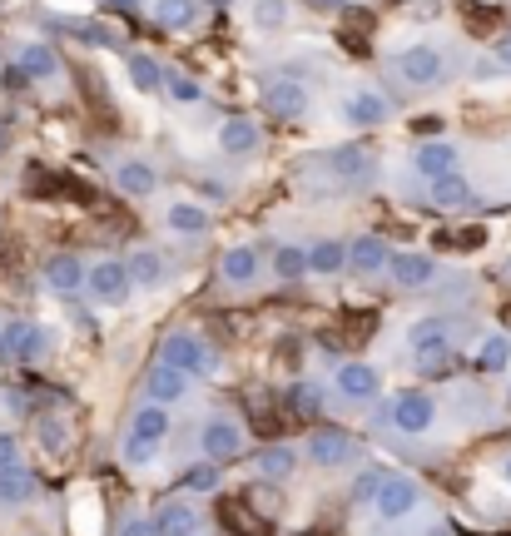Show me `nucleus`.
<instances>
[{"label": "nucleus", "instance_id": "1", "mask_svg": "<svg viewBox=\"0 0 511 536\" xmlns=\"http://www.w3.org/2000/svg\"><path fill=\"white\" fill-rule=\"evenodd\" d=\"M159 363H164V368H179L184 378H209V373H214V353H209L204 338L189 333V328L164 333V343H159Z\"/></svg>", "mask_w": 511, "mask_h": 536}, {"label": "nucleus", "instance_id": "2", "mask_svg": "<svg viewBox=\"0 0 511 536\" xmlns=\"http://www.w3.org/2000/svg\"><path fill=\"white\" fill-rule=\"evenodd\" d=\"M397 75H402L412 90L437 85V80L447 75V55H442V45H437V40H412V45H402V50H397Z\"/></svg>", "mask_w": 511, "mask_h": 536}, {"label": "nucleus", "instance_id": "3", "mask_svg": "<svg viewBox=\"0 0 511 536\" xmlns=\"http://www.w3.org/2000/svg\"><path fill=\"white\" fill-rule=\"evenodd\" d=\"M383 422H392V427L407 432V437H422V432H432V422H437V402L427 398L422 388H407V393H397L392 402H383Z\"/></svg>", "mask_w": 511, "mask_h": 536}, {"label": "nucleus", "instance_id": "4", "mask_svg": "<svg viewBox=\"0 0 511 536\" xmlns=\"http://www.w3.org/2000/svg\"><path fill=\"white\" fill-rule=\"evenodd\" d=\"M199 452H204V462H234L239 452H244V427L229 417V412H214L209 422H204V432H199Z\"/></svg>", "mask_w": 511, "mask_h": 536}, {"label": "nucleus", "instance_id": "5", "mask_svg": "<svg viewBox=\"0 0 511 536\" xmlns=\"http://www.w3.org/2000/svg\"><path fill=\"white\" fill-rule=\"evenodd\" d=\"M85 293H90L95 303H105V308H120L129 293H134V283H129V273H125V259H100V264L85 268Z\"/></svg>", "mask_w": 511, "mask_h": 536}, {"label": "nucleus", "instance_id": "6", "mask_svg": "<svg viewBox=\"0 0 511 536\" xmlns=\"http://www.w3.org/2000/svg\"><path fill=\"white\" fill-rule=\"evenodd\" d=\"M417 502H422V487L412 477H402V472H387L383 487L373 492V507H378L383 522H402L407 512H417Z\"/></svg>", "mask_w": 511, "mask_h": 536}, {"label": "nucleus", "instance_id": "7", "mask_svg": "<svg viewBox=\"0 0 511 536\" xmlns=\"http://www.w3.org/2000/svg\"><path fill=\"white\" fill-rule=\"evenodd\" d=\"M303 452H308V462H318V467H348V462L358 457V442H353L343 427H313L308 442H303Z\"/></svg>", "mask_w": 511, "mask_h": 536}, {"label": "nucleus", "instance_id": "8", "mask_svg": "<svg viewBox=\"0 0 511 536\" xmlns=\"http://www.w3.org/2000/svg\"><path fill=\"white\" fill-rule=\"evenodd\" d=\"M343 120H348L353 130L387 125V120H392V100H387L383 90H373V85H358V90L343 95Z\"/></svg>", "mask_w": 511, "mask_h": 536}, {"label": "nucleus", "instance_id": "9", "mask_svg": "<svg viewBox=\"0 0 511 536\" xmlns=\"http://www.w3.org/2000/svg\"><path fill=\"white\" fill-rule=\"evenodd\" d=\"M45 328L40 323H10L0 328V358H15V363H40L45 358Z\"/></svg>", "mask_w": 511, "mask_h": 536}, {"label": "nucleus", "instance_id": "10", "mask_svg": "<svg viewBox=\"0 0 511 536\" xmlns=\"http://www.w3.org/2000/svg\"><path fill=\"white\" fill-rule=\"evenodd\" d=\"M308 85L303 80H268L263 85V110L273 115V120H298L303 110H308Z\"/></svg>", "mask_w": 511, "mask_h": 536}, {"label": "nucleus", "instance_id": "11", "mask_svg": "<svg viewBox=\"0 0 511 536\" xmlns=\"http://www.w3.org/2000/svg\"><path fill=\"white\" fill-rule=\"evenodd\" d=\"M407 348L427 363V358H442V353H452V323L447 318H417L412 328H407Z\"/></svg>", "mask_w": 511, "mask_h": 536}, {"label": "nucleus", "instance_id": "12", "mask_svg": "<svg viewBox=\"0 0 511 536\" xmlns=\"http://www.w3.org/2000/svg\"><path fill=\"white\" fill-rule=\"evenodd\" d=\"M412 169L432 184V179H442V174H457V169H462V154H457L452 139H427V144H417Z\"/></svg>", "mask_w": 511, "mask_h": 536}, {"label": "nucleus", "instance_id": "13", "mask_svg": "<svg viewBox=\"0 0 511 536\" xmlns=\"http://www.w3.org/2000/svg\"><path fill=\"white\" fill-rule=\"evenodd\" d=\"M209 224H214V214L199 199H169V209H164V229L179 239H199V234H209Z\"/></svg>", "mask_w": 511, "mask_h": 536}, {"label": "nucleus", "instance_id": "14", "mask_svg": "<svg viewBox=\"0 0 511 536\" xmlns=\"http://www.w3.org/2000/svg\"><path fill=\"white\" fill-rule=\"evenodd\" d=\"M333 388L348 402H373L378 388H383V373H378L373 363H343V368L333 373Z\"/></svg>", "mask_w": 511, "mask_h": 536}, {"label": "nucleus", "instance_id": "15", "mask_svg": "<svg viewBox=\"0 0 511 536\" xmlns=\"http://www.w3.org/2000/svg\"><path fill=\"white\" fill-rule=\"evenodd\" d=\"M115 189L129 194V199H149V194L159 189V169H154L149 159H139V154H125V159L115 164Z\"/></svg>", "mask_w": 511, "mask_h": 536}, {"label": "nucleus", "instance_id": "16", "mask_svg": "<svg viewBox=\"0 0 511 536\" xmlns=\"http://www.w3.org/2000/svg\"><path fill=\"white\" fill-rule=\"evenodd\" d=\"M219 154H229V159H244V154H254L258 144H263V125L249 120V115H234V120H224L219 125Z\"/></svg>", "mask_w": 511, "mask_h": 536}, {"label": "nucleus", "instance_id": "17", "mask_svg": "<svg viewBox=\"0 0 511 536\" xmlns=\"http://www.w3.org/2000/svg\"><path fill=\"white\" fill-rule=\"evenodd\" d=\"M387 273H392L397 288L417 293V288H427V283L437 278V264H432V254H392V259H387Z\"/></svg>", "mask_w": 511, "mask_h": 536}, {"label": "nucleus", "instance_id": "18", "mask_svg": "<svg viewBox=\"0 0 511 536\" xmlns=\"http://www.w3.org/2000/svg\"><path fill=\"white\" fill-rule=\"evenodd\" d=\"M45 288L60 293V298L80 293V288H85V264H80L75 254H50V259H45Z\"/></svg>", "mask_w": 511, "mask_h": 536}, {"label": "nucleus", "instance_id": "19", "mask_svg": "<svg viewBox=\"0 0 511 536\" xmlns=\"http://www.w3.org/2000/svg\"><path fill=\"white\" fill-rule=\"evenodd\" d=\"M333 169H338V179H348V184H368V179L378 174V159H373V149H363V144H338V149H333Z\"/></svg>", "mask_w": 511, "mask_h": 536}, {"label": "nucleus", "instance_id": "20", "mask_svg": "<svg viewBox=\"0 0 511 536\" xmlns=\"http://www.w3.org/2000/svg\"><path fill=\"white\" fill-rule=\"evenodd\" d=\"M15 70H20L25 80H55V75H60V55H55L50 45L30 40V45L15 50Z\"/></svg>", "mask_w": 511, "mask_h": 536}, {"label": "nucleus", "instance_id": "21", "mask_svg": "<svg viewBox=\"0 0 511 536\" xmlns=\"http://www.w3.org/2000/svg\"><path fill=\"white\" fill-rule=\"evenodd\" d=\"M149 15H154V25H159V30L184 35V30H194V25H199V0H149Z\"/></svg>", "mask_w": 511, "mask_h": 536}, {"label": "nucleus", "instance_id": "22", "mask_svg": "<svg viewBox=\"0 0 511 536\" xmlns=\"http://www.w3.org/2000/svg\"><path fill=\"white\" fill-rule=\"evenodd\" d=\"M387 259H392V244L378 234H358L348 244V268H358V273H383Z\"/></svg>", "mask_w": 511, "mask_h": 536}, {"label": "nucleus", "instance_id": "23", "mask_svg": "<svg viewBox=\"0 0 511 536\" xmlns=\"http://www.w3.org/2000/svg\"><path fill=\"white\" fill-rule=\"evenodd\" d=\"M144 393H149V402L169 407V402H179L184 393H189V378H184L179 368H164V363H154V368H149V378H144Z\"/></svg>", "mask_w": 511, "mask_h": 536}, {"label": "nucleus", "instance_id": "24", "mask_svg": "<svg viewBox=\"0 0 511 536\" xmlns=\"http://www.w3.org/2000/svg\"><path fill=\"white\" fill-rule=\"evenodd\" d=\"M159 536H199V512L189 502H164L159 517H149Z\"/></svg>", "mask_w": 511, "mask_h": 536}, {"label": "nucleus", "instance_id": "25", "mask_svg": "<svg viewBox=\"0 0 511 536\" xmlns=\"http://www.w3.org/2000/svg\"><path fill=\"white\" fill-rule=\"evenodd\" d=\"M125 65H129V85H134L139 95H159V90H164V65H159L149 50L125 55Z\"/></svg>", "mask_w": 511, "mask_h": 536}, {"label": "nucleus", "instance_id": "26", "mask_svg": "<svg viewBox=\"0 0 511 536\" xmlns=\"http://www.w3.org/2000/svg\"><path fill=\"white\" fill-rule=\"evenodd\" d=\"M219 278H224V283H239V288H244V283H254L258 278V254L249 249V244L224 249V254H219Z\"/></svg>", "mask_w": 511, "mask_h": 536}, {"label": "nucleus", "instance_id": "27", "mask_svg": "<svg viewBox=\"0 0 511 536\" xmlns=\"http://www.w3.org/2000/svg\"><path fill=\"white\" fill-rule=\"evenodd\" d=\"M432 204H437V209H467V204H472V179H467L462 169L432 179Z\"/></svg>", "mask_w": 511, "mask_h": 536}, {"label": "nucleus", "instance_id": "28", "mask_svg": "<svg viewBox=\"0 0 511 536\" xmlns=\"http://www.w3.org/2000/svg\"><path fill=\"white\" fill-rule=\"evenodd\" d=\"M303 254H308V273H343L348 268V244L343 239H318Z\"/></svg>", "mask_w": 511, "mask_h": 536}, {"label": "nucleus", "instance_id": "29", "mask_svg": "<svg viewBox=\"0 0 511 536\" xmlns=\"http://www.w3.org/2000/svg\"><path fill=\"white\" fill-rule=\"evenodd\" d=\"M164 100L179 110H194V105H204V85L184 70H164Z\"/></svg>", "mask_w": 511, "mask_h": 536}, {"label": "nucleus", "instance_id": "30", "mask_svg": "<svg viewBox=\"0 0 511 536\" xmlns=\"http://www.w3.org/2000/svg\"><path fill=\"white\" fill-rule=\"evenodd\" d=\"M129 437H144V442H164L169 437V412L159 402H144L129 422Z\"/></svg>", "mask_w": 511, "mask_h": 536}, {"label": "nucleus", "instance_id": "31", "mask_svg": "<svg viewBox=\"0 0 511 536\" xmlns=\"http://www.w3.org/2000/svg\"><path fill=\"white\" fill-rule=\"evenodd\" d=\"M125 273H129V283L154 288V283L164 278V254H159V249H134V254L125 259Z\"/></svg>", "mask_w": 511, "mask_h": 536}, {"label": "nucleus", "instance_id": "32", "mask_svg": "<svg viewBox=\"0 0 511 536\" xmlns=\"http://www.w3.org/2000/svg\"><path fill=\"white\" fill-rule=\"evenodd\" d=\"M30 497H35V477H30L25 467L0 472V507H25Z\"/></svg>", "mask_w": 511, "mask_h": 536}, {"label": "nucleus", "instance_id": "33", "mask_svg": "<svg viewBox=\"0 0 511 536\" xmlns=\"http://www.w3.org/2000/svg\"><path fill=\"white\" fill-rule=\"evenodd\" d=\"M254 462H258V477H288V472L298 467V447L273 442V447H263V452H258Z\"/></svg>", "mask_w": 511, "mask_h": 536}, {"label": "nucleus", "instance_id": "34", "mask_svg": "<svg viewBox=\"0 0 511 536\" xmlns=\"http://www.w3.org/2000/svg\"><path fill=\"white\" fill-rule=\"evenodd\" d=\"M477 363H482V373H507L511 368V338L507 333H487V343H482Z\"/></svg>", "mask_w": 511, "mask_h": 536}, {"label": "nucleus", "instance_id": "35", "mask_svg": "<svg viewBox=\"0 0 511 536\" xmlns=\"http://www.w3.org/2000/svg\"><path fill=\"white\" fill-rule=\"evenodd\" d=\"M283 25H288V5H283V0H254V30L273 35V30H283Z\"/></svg>", "mask_w": 511, "mask_h": 536}, {"label": "nucleus", "instance_id": "36", "mask_svg": "<svg viewBox=\"0 0 511 536\" xmlns=\"http://www.w3.org/2000/svg\"><path fill=\"white\" fill-rule=\"evenodd\" d=\"M273 273H278V278H303V273H308L303 244H283V249L273 254Z\"/></svg>", "mask_w": 511, "mask_h": 536}, {"label": "nucleus", "instance_id": "37", "mask_svg": "<svg viewBox=\"0 0 511 536\" xmlns=\"http://www.w3.org/2000/svg\"><path fill=\"white\" fill-rule=\"evenodd\" d=\"M288 402H293V412H298V417H318V412H323V388L303 378V383H293Z\"/></svg>", "mask_w": 511, "mask_h": 536}, {"label": "nucleus", "instance_id": "38", "mask_svg": "<svg viewBox=\"0 0 511 536\" xmlns=\"http://www.w3.org/2000/svg\"><path fill=\"white\" fill-rule=\"evenodd\" d=\"M179 487H184V492H214V487H219V467H214V462H199V467H184V477H179Z\"/></svg>", "mask_w": 511, "mask_h": 536}, {"label": "nucleus", "instance_id": "39", "mask_svg": "<svg viewBox=\"0 0 511 536\" xmlns=\"http://www.w3.org/2000/svg\"><path fill=\"white\" fill-rule=\"evenodd\" d=\"M120 452H125L129 467H149V462H154V452H159V442H144V437H125V447H120Z\"/></svg>", "mask_w": 511, "mask_h": 536}, {"label": "nucleus", "instance_id": "40", "mask_svg": "<svg viewBox=\"0 0 511 536\" xmlns=\"http://www.w3.org/2000/svg\"><path fill=\"white\" fill-rule=\"evenodd\" d=\"M383 467H368V472H363V477H358V482H353V502H373V492H378V487H383Z\"/></svg>", "mask_w": 511, "mask_h": 536}, {"label": "nucleus", "instance_id": "41", "mask_svg": "<svg viewBox=\"0 0 511 536\" xmlns=\"http://www.w3.org/2000/svg\"><path fill=\"white\" fill-rule=\"evenodd\" d=\"M10 467H20V442L10 432H0V472H10Z\"/></svg>", "mask_w": 511, "mask_h": 536}, {"label": "nucleus", "instance_id": "42", "mask_svg": "<svg viewBox=\"0 0 511 536\" xmlns=\"http://www.w3.org/2000/svg\"><path fill=\"white\" fill-rule=\"evenodd\" d=\"M120 536H159V532H154V522H149V517H125Z\"/></svg>", "mask_w": 511, "mask_h": 536}, {"label": "nucleus", "instance_id": "43", "mask_svg": "<svg viewBox=\"0 0 511 536\" xmlns=\"http://www.w3.org/2000/svg\"><path fill=\"white\" fill-rule=\"evenodd\" d=\"M492 65H497V70H511V30L492 45Z\"/></svg>", "mask_w": 511, "mask_h": 536}, {"label": "nucleus", "instance_id": "44", "mask_svg": "<svg viewBox=\"0 0 511 536\" xmlns=\"http://www.w3.org/2000/svg\"><path fill=\"white\" fill-rule=\"evenodd\" d=\"M40 437H45V447H60V422L45 417V422H40Z\"/></svg>", "mask_w": 511, "mask_h": 536}, {"label": "nucleus", "instance_id": "45", "mask_svg": "<svg viewBox=\"0 0 511 536\" xmlns=\"http://www.w3.org/2000/svg\"><path fill=\"white\" fill-rule=\"evenodd\" d=\"M502 477H507V487H511V457H507V462H502Z\"/></svg>", "mask_w": 511, "mask_h": 536}, {"label": "nucleus", "instance_id": "46", "mask_svg": "<svg viewBox=\"0 0 511 536\" xmlns=\"http://www.w3.org/2000/svg\"><path fill=\"white\" fill-rule=\"evenodd\" d=\"M318 5H348V0H318Z\"/></svg>", "mask_w": 511, "mask_h": 536}, {"label": "nucleus", "instance_id": "47", "mask_svg": "<svg viewBox=\"0 0 511 536\" xmlns=\"http://www.w3.org/2000/svg\"><path fill=\"white\" fill-rule=\"evenodd\" d=\"M0 154H5V130H0Z\"/></svg>", "mask_w": 511, "mask_h": 536}, {"label": "nucleus", "instance_id": "48", "mask_svg": "<svg viewBox=\"0 0 511 536\" xmlns=\"http://www.w3.org/2000/svg\"><path fill=\"white\" fill-rule=\"evenodd\" d=\"M209 5H229V0H209Z\"/></svg>", "mask_w": 511, "mask_h": 536}, {"label": "nucleus", "instance_id": "49", "mask_svg": "<svg viewBox=\"0 0 511 536\" xmlns=\"http://www.w3.org/2000/svg\"><path fill=\"white\" fill-rule=\"evenodd\" d=\"M507 407H511V388H507Z\"/></svg>", "mask_w": 511, "mask_h": 536}, {"label": "nucleus", "instance_id": "50", "mask_svg": "<svg viewBox=\"0 0 511 536\" xmlns=\"http://www.w3.org/2000/svg\"><path fill=\"white\" fill-rule=\"evenodd\" d=\"M115 5H129V0H115Z\"/></svg>", "mask_w": 511, "mask_h": 536}, {"label": "nucleus", "instance_id": "51", "mask_svg": "<svg viewBox=\"0 0 511 536\" xmlns=\"http://www.w3.org/2000/svg\"><path fill=\"white\" fill-rule=\"evenodd\" d=\"M507 273H511V259H507Z\"/></svg>", "mask_w": 511, "mask_h": 536}]
</instances>
